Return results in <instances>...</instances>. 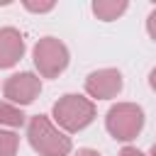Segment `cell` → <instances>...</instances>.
I'll return each instance as SVG.
<instances>
[{
    "label": "cell",
    "instance_id": "6da1fadb",
    "mask_svg": "<svg viewBox=\"0 0 156 156\" xmlns=\"http://www.w3.org/2000/svg\"><path fill=\"white\" fill-rule=\"evenodd\" d=\"M27 136H29L32 149L39 151L41 156H66L71 151V139L66 134H61L44 115H37L29 119Z\"/></svg>",
    "mask_w": 156,
    "mask_h": 156
},
{
    "label": "cell",
    "instance_id": "7a4b0ae2",
    "mask_svg": "<svg viewBox=\"0 0 156 156\" xmlns=\"http://www.w3.org/2000/svg\"><path fill=\"white\" fill-rule=\"evenodd\" d=\"M95 117V105L83 98V95H63L54 105V119L66 129V132H78L88 127Z\"/></svg>",
    "mask_w": 156,
    "mask_h": 156
},
{
    "label": "cell",
    "instance_id": "3957f363",
    "mask_svg": "<svg viewBox=\"0 0 156 156\" xmlns=\"http://www.w3.org/2000/svg\"><path fill=\"white\" fill-rule=\"evenodd\" d=\"M144 127V112L139 105L132 102H119L115 107H110L107 112V132L119 139V141H129L134 139Z\"/></svg>",
    "mask_w": 156,
    "mask_h": 156
},
{
    "label": "cell",
    "instance_id": "277c9868",
    "mask_svg": "<svg viewBox=\"0 0 156 156\" xmlns=\"http://www.w3.org/2000/svg\"><path fill=\"white\" fill-rule=\"evenodd\" d=\"M34 66L39 68V73L44 78L58 76L68 66V49H66V44L58 41L56 37L39 39L37 46H34Z\"/></svg>",
    "mask_w": 156,
    "mask_h": 156
},
{
    "label": "cell",
    "instance_id": "5b68a950",
    "mask_svg": "<svg viewBox=\"0 0 156 156\" xmlns=\"http://www.w3.org/2000/svg\"><path fill=\"white\" fill-rule=\"evenodd\" d=\"M39 90H41V80H39V76H34L29 71L10 76L5 83V98L17 105H29L39 95Z\"/></svg>",
    "mask_w": 156,
    "mask_h": 156
},
{
    "label": "cell",
    "instance_id": "8992f818",
    "mask_svg": "<svg viewBox=\"0 0 156 156\" xmlns=\"http://www.w3.org/2000/svg\"><path fill=\"white\" fill-rule=\"evenodd\" d=\"M85 90L98 100L115 98L122 90V73L117 68H100L85 78Z\"/></svg>",
    "mask_w": 156,
    "mask_h": 156
},
{
    "label": "cell",
    "instance_id": "52a82bcc",
    "mask_svg": "<svg viewBox=\"0 0 156 156\" xmlns=\"http://www.w3.org/2000/svg\"><path fill=\"white\" fill-rule=\"evenodd\" d=\"M24 54V39L15 27L0 29V68L15 66Z\"/></svg>",
    "mask_w": 156,
    "mask_h": 156
},
{
    "label": "cell",
    "instance_id": "ba28073f",
    "mask_svg": "<svg viewBox=\"0 0 156 156\" xmlns=\"http://www.w3.org/2000/svg\"><path fill=\"white\" fill-rule=\"evenodd\" d=\"M124 10H127V2L124 0H98V2H93V12L100 20H105V22L117 20Z\"/></svg>",
    "mask_w": 156,
    "mask_h": 156
},
{
    "label": "cell",
    "instance_id": "9c48e42d",
    "mask_svg": "<svg viewBox=\"0 0 156 156\" xmlns=\"http://www.w3.org/2000/svg\"><path fill=\"white\" fill-rule=\"evenodd\" d=\"M0 124L7 127H22L24 124V112L10 102H0Z\"/></svg>",
    "mask_w": 156,
    "mask_h": 156
},
{
    "label": "cell",
    "instance_id": "30bf717a",
    "mask_svg": "<svg viewBox=\"0 0 156 156\" xmlns=\"http://www.w3.org/2000/svg\"><path fill=\"white\" fill-rule=\"evenodd\" d=\"M17 154V134L0 129V156H15Z\"/></svg>",
    "mask_w": 156,
    "mask_h": 156
},
{
    "label": "cell",
    "instance_id": "8fae6325",
    "mask_svg": "<svg viewBox=\"0 0 156 156\" xmlns=\"http://www.w3.org/2000/svg\"><path fill=\"white\" fill-rule=\"evenodd\" d=\"M24 7L32 12H49L54 7V2H24Z\"/></svg>",
    "mask_w": 156,
    "mask_h": 156
},
{
    "label": "cell",
    "instance_id": "7c38bea8",
    "mask_svg": "<svg viewBox=\"0 0 156 156\" xmlns=\"http://www.w3.org/2000/svg\"><path fill=\"white\" fill-rule=\"evenodd\" d=\"M146 29H149V34H151V39L156 41V10L149 15V20H146Z\"/></svg>",
    "mask_w": 156,
    "mask_h": 156
},
{
    "label": "cell",
    "instance_id": "4fadbf2b",
    "mask_svg": "<svg viewBox=\"0 0 156 156\" xmlns=\"http://www.w3.org/2000/svg\"><path fill=\"white\" fill-rule=\"evenodd\" d=\"M117 156H144V154H141L139 149H134V146H124V149H122Z\"/></svg>",
    "mask_w": 156,
    "mask_h": 156
},
{
    "label": "cell",
    "instance_id": "5bb4252c",
    "mask_svg": "<svg viewBox=\"0 0 156 156\" xmlns=\"http://www.w3.org/2000/svg\"><path fill=\"white\" fill-rule=\"evenodd\" d=\"M76 156H100V154H98V151H93V149H80Z\"/></svg>",
    "mask_w": 156,
    "mask_h": 156
},
{
    "label": "cell",
    "instance_id": "9a60e30c",
    "mask_svg": "<svg viewBox=\"0 0 156 156\" xmlns=\"http://www.w3.org/2000/svg\"><path fill=\"white\" fill-rule=\"evenodd\" d=\"M149 83H151V88H154V90H156V68H154V71H151V76H149Z\"/></svg>",
    "mask_w": 156,
    "mask_h": 156
},
{
    "label": "cell",
    "instance_id": "2e32d148",
    "mask_svg": "<svg viewBox=\"0 0 156 156\" xmlns=\"http://www.w3.org/2000/svg\"><path fill=\"white\" fill-rule=\"evenodd\" d=\"M151 156H156V144H154V146H151Z\"/></svg>",
    "mask_w": 156,
    "mask_h": 156
}]
</instances>
